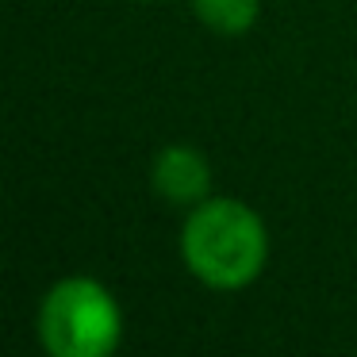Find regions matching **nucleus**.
Listing matches in <instances>:
<instances>
[{"mask_svg":"<svg viewBox=\"0 0 357 357\" xmlns=\"http://www.w3.org/2000/svg\"><path fill=\"white\" fill-rule=\"evenodd\" d=\"M150 188L169 208H196L211 196V162L192 142H165L150 162Z\"/></svg>","mask_w":357,"mask_h":357,"instance_id":"nucleus-3","label":"nucleus"},{"mask_svg":"<svg viewBox=\"0 0 357 357\" xmlns=\"http://www.w3.org/2000/svg\"><path fill=\"white\" fill-rule=\"evenodd\" d=\"M181 261L204 288L238 292L261 277L269 261V231L250 204L234 196H208L185 215Z\"/></svg>","mask_w":357,"mask_h":357,"instance_id":"nucleus-1","label":"nucleus"},{"mask_svg":"<svg viewBox=\"0 0 357 357\" xmlns=\"http://www.w3.org/2000/svg\"><path fill=\"white\" fill-rule=\"evenodd\" d=\"M192 12L215 35H246L261 20V0H192Z\"/></svg>","mask_w":357,"mask_h":357,"instance_id":"nucleus-4","label":"nucleus"},{"mask_svg":"<svg viewBox=\"0 0 357 357\" xmlns=\"http://www.w3.org/2000/svg\"><path fill=\"white\" fill-rule=\"evenodd\" d=\"M39 338L50 357H108L123 342V311L93 277H62L39 303Z\"/></svg>","mask_w":357,"mask_h":357,"instance_id":"nucleus-2","label":"nucleus"}]
</instances>
